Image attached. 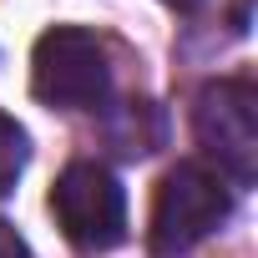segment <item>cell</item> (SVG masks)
<instances>
[{
	"mask_svg": "<svg viewBox=\"0 0 258 258\" xmlns=\"http://www.w3.org/2000/svg\"><path fill=\"white\" fill-rule=\"evenodd\" d=\"M233 182L208 167L203 157H187L177 162L162 182H157V198H152V218H147V248L157 258H177V253H192L203 238H213L228 213H233Z\"/></svg>",
	"mask_w": 258,
	"mask_h": 258,
	"instance_id": "obj_1",
	"label": "cell"
},
{
	"mask_svg": "<svg viewBox=\"0 0 258 258\" xmlns=\"http://www.w3.org/2000/svg\"><path fill=\"white\" fill-rule=\"evenodd\" d=\"M192 137H198L208 167H218L233 187H253V177H258V91L248 76H218L198 91Z\"/></svg>",
	"mask_w": 258,
	"mask_h": 258,
	"instance_id": "obj_2",
	"label": "cell"
},
{
	"mask_svg": "<svg viewBox=\"0 0 258 258\" xmlns=\"http://www.w3.org/2000/svg\"><path fill=\"white\" fill-rule=\"evenodd\" d=\"M31 86L56 111H101L111 96L106 46L81 26H51L31 51Z\"/></svg>",
	"mask_w": 258,
	"mask_h": 258,
	"instance_id": "obj_3",
	"label": "cell"
},
{
	"mask_svg": "<svg viewBox=\"0 0 258 258\" xmlns=\"http://www.w3.org/2000/svg\"><path fill=\"white\" fill-rule=\"evenodd\" d=\"M51 213L66 243L81 253H106L126 238V192L101 162H66V172L51 187Z\"/></svg>",
	"mask_w": 258,
	"mask_h": 258,
	"instance_id": "obj_4",
	"label": "cell"
},
{
	"mask_svg": "<svg viewBox=\"0 0 258 258\" xmlns=\"http://www.w3.org/2000/svg\"><path fill=\"white\" fill-rule=\"evenodd\" d=\"M26 162H31V137H26V126H21L16 116L0 111V198L16 192Z\"/></svg>",
	"mask_w": 258,
	"mask_h": 258,
	"instance_id": "obj_5",
	"label": "cell"
},
{
	"mask_svg": "<svg viewBox=\"0 0 258 258\" xmlns=\"http://www.w3.org/2000/svg\"><path fill=\"white\" fill-rule=\"evenodd\" d=\"M0 258H36V253H31V243H26L11 223H0Z\"/></svg>",
	"mask_w": 258,
	"mask_h": 258,
	"instance_id": "obj_6",
	"label": "cell"
},
{
	"mask_svg": "<svg viewBox=\"0 0 258 258\" xmlns=\"http://www.w3.org/2000/svg\"><path fill=\"white\" fill-rule=\"evenodd\" d=\"M172 6H182V11H198V6H203V0H172Z\"/></svg>",
	"mask_w": 258,
	"mask_h": 258,
	"instance_id": "obj_7",
	"label": "cell"
}]
</instances>
